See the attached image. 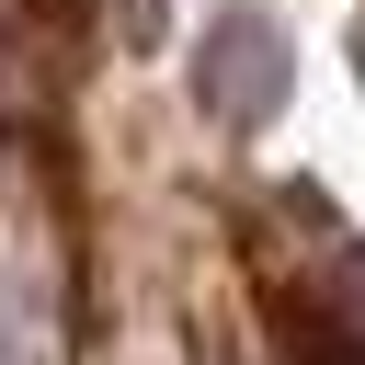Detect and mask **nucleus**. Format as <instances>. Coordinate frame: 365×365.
Instances as JSON below:
<instances>
[{"label":"nucleus","mask_w":365,"mask_h":365,"mask_svg":"<svg viewBox=\"0 0 365 365\" xmlns=\"http://www.w3.org/2000/svg\"><path fill=\"white\" fill-rule=\"evenodd\" d=\"M194 80H205V103H217L228 125H262L274 91H285V46H274V23H262V11L217 23V46L194 57Z\"/></svg>","instance_id":"1"}]
</instances>
